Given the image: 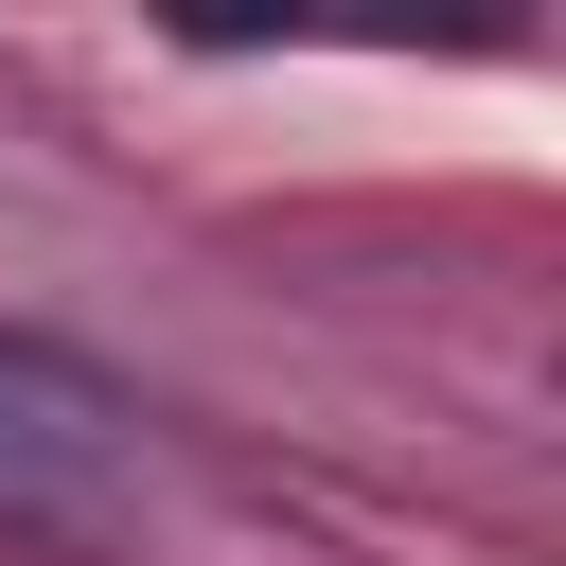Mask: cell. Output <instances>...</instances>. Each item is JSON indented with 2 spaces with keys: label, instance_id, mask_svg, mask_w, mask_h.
<instances>
[{
  "label": "cell",
  "instance_id": "obj_1",
  "mask_svg": "<svg viewBox=\"0 0 566 566\" xmlns=\"http://www.w3.org/2000/svg\"><path fill=\"white\" fill-rule=\"evenodd\" d=\"M106 495H124V407L71 354L0 336V513L18 531H106Z\"/></svg>",
  "mask_w": 566,
  "mask_h": 566
}]
</instances>
